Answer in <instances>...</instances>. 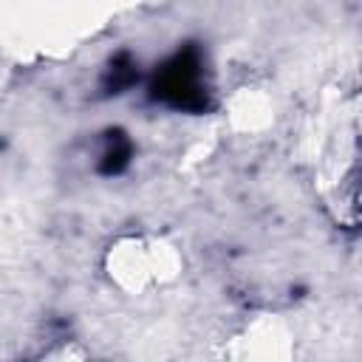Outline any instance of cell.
Segmentation results:
<instances>
[{
  "label": "cell",
  "mask_w": 362,
  "mask_h": 362,
  "mask_svg": "<svg viewBox=\"0 0 362 362\" xmlns=\"http://www.w3.org/2000/svg\"><path fill=\"white\" fill-rule=\"evenodd\" d=\"M105 269L110 280L130 294H144L170 283L178 269L181 257L175 246L156 240V238H122L107 249Z\"/></svg>",
  "instance_id": "obj_1"
},
{
  "label": "cell",
  "mask_w": 362,
  "mask_h": 362,
  "mask_svg": "<svg viewBox=\"0 0 362 362\" xmlns=\"http://www.w3.org/2000/svg\"><path fill=\"white\" fill-rule=\"evenodd\" d=\"M291 337L277 320H257L238 337L235 362H288Z\"/></svg>",
  "instance_id": "obj_2"
}]
</instances>
